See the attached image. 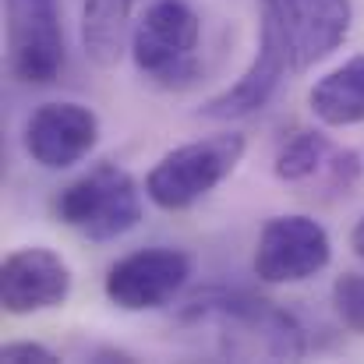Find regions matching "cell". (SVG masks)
Instances as JSON below:
<instances>
[{
	"instance_id": "cell-1",
	"label": "cell",
	"mask_w": 364,
	"mask_h": 364,
	"mask_svg": "<svg viewBox=\"0 0 364 364\" xmlns=\"http://www.w3.org/2000/svg\"><path fill=\"white\" fill-rule=\"evenodd\" d=\"M241 159L244 134H237V131L188 141V145L166 152L152 166V173L145 177V195L166 213L188 209L198 198H205L216 184H223L237 170Z\"/></svg>"
},
{
	"instance_id": "cell-2",
	"label": "cell",
	"mask_w": 364,
	"mask_h": 364,
	"mask_svg": "<svg viewBox=\"0 0 364 364\" xmlns=\"http://www.w3.org/2000/svg\"><path fill=\"white\" fill-rule=\"evenodd\" d=\"M57 216L89 241H117L141 220L138 184L121 166L100 163L60 191Z\"/></svg>"
},
{
	"instance_id": "cell-3",
	"label": "cell",
	"mask_w": 364,
	"mask_h": 364,
	"mask_svg": "<svg viewBox=\"0 0 364 364\" xmlns=\"http://www.w3.org/2000/svg\"><path fill=\"white\" fill-rule=\"evenodd\" d=\"M202 21L184 0H152L131 32V57L141 75L173 85L195 71V46Z\"/></svg>"
},
{
	"instance_id": "cell-4",
	"label": "cell",
	"mask_w": 364,
	"mask_h": 364,
	"mask_svg": "<svg viewBox=\"0 0 364 364\" xmlns=\"http://www.w3.org/2000/svg\"><path fill=\"white\" fill-rule=\"evenodd\" d=\"M7 57L25 85H50L64 68L57 0H7Z\"/></svg>"
},
{
	"instance_id": "cell-5",
	"label": "cell",
	"mask_w": 364,
	"mask_h": 364,
	"mask_svg": "<svg viewBox=\"0 0 364 364\" xmlns=\"http://www.w3.org/2000/svg\"><path fill=\"white\" fill-rule=\"evenodd\" d=\"M262 14L276 21L294 71L326 60L347 39L354 18L350 0H262Z\"/></svg>"
},
{
	"instance_id": "cell-6",
	"label": "cell",
	"mask_w": 364,
	"mask_h": 364,
	"mask_svg": "<svg viewBox=\"0 0 364 364\" xmlns=\"http://www.w3.org/2000/svg\"><path fill=\"white\" fill-rule=\"evenodd\" d=\"M333 258V244L311 216H276L265 223L255 247V272L265 283H304Z\"/></svg>"
},
{
	"instance_id": "cell-7",
	"label": "cell",
	"mask_w": 364,
	"mask_h": 364,
	"mask_svg": "<svg viewBox=\"0 0 364 364\" xmlns=\"http://www.w3.org/2000/svg\"><path fill=\"white\" fill-rule=\"evenodd\" d=\"M191 276V258L177 247H145L107 272V297L124 311H152L170 304Z\"/></svg>"
},
{
	"instance_id": "cell-8",
	"label": "cell",
	"mask_w": 364,
	"mask_h": 364,
	"mask_svg": "<svg viewBox=\"0 0 364 364\" xmlns=\"http://www.w3.org/2000/svg\"><path fill=\"white\" fill-rule=\"evenodd\" d=\"M71 294V269L50 247H18L0 269V301L11 315H32L64 304Z\"/></svg>"
},
{
	"instance_id": "cell-9",
	"label": "cell",
	"mask_w": 364,
	"mask_h": 364,
	"mask_svg": "<svg viewBox=\"0 0 364 364\" xmlns=\"http://www.w3.org/2000/svg\"><path fill=\"white\" fill-rule=\"evenodd\" d=\"M100 138V117L82 103H46L25 124V152L46 170L82 163Z\"/></svg>"
},
{
	"instance_id": "cell-10",
	"label": "cell",
	"mask_w": 364,
	"mask_h": 364,
	"mask_svg": "<svg viewBox=\"0 0 364 364\" xmlns=\"http://www.w3.org/2000/svg\"><path fill=\"white\" fill-rule=\"evenodd\" d=\"M287 71H294V68H290L287 43H283L276 21H272L269 14H262L258 53H255L251 68L244 71L227 92L213 96V100L202 107V117H213V121H234V117H247V114L262 110V107L272 100V92L279 89V82H283Z\"/></svg>"
},
{
	"instance_id": "cell-11",
	"label": "cell",
	"mask_w": 364,
	"mask_h": 364,
	"mask_svg": "<svg viewBox=\"0 0 364 364\" xmlns=\"http://www.w3.org/2000/svg\"><path fill=\"white\" fill-rule=\"evenodd\" d=\"M141 4L149 7L152 0H85L82 43H85V53L100 68L121 64L124 50L131 46L134 14L141 11Z\"/></svg>"
},
{
	"instance_id": "cell-12",
	"label": "cell",
	"mask_w": 364,
	"mask_h": 364,
	"mask_svg": "<svg viewBox=\"0 0 364 364\" xmlns=\"http://www.w3.org/2000/svg\"><path fill=\"white\" fill-rule=\"evenodd\" d=\"M311 114L329 127H347L364 121V53L350 57L343 68L329 71L308 92Z\"/></svg>"
},
{
	"instance_id": "cell-13",
	"label": "cell",
	"mask_w": 364,
	"mask_h": 364,
	"mask_svg": "<svg viewBox=\"0 0 364 364\" xmlns=\"http://www.w3.org/2000/svg\"><path fill=\"white\" fill-rule=\"evenodd\" d=\"M329 156V138L318 131H297L276 156V177L279 181H308L322 170Z\"/></svg>"
},
{
	"instance_id": "cell-14",
	"label": "cell",
	"mask_w": 364,
	"mask_h": 364,
	"mask_svg": "<svg viewBox=\"0 0 364 364\" xmlns=\"http://www.w3.org/2000/svg\"><path fill=\"white\" fill-rule=\"evenodd\" d=\"M333 304H336V315L343 318L347 329L364 333V276H358V272L340 276L333 287Z\"/></svg>"
},
{
	"instance_id": "cell-15",
	"label": "cell",
	"mask_w": 364,
	"mask_h": 364,
	"mask_svg": "<svg viewBox=\"0 0 364 364\" xmlns=\"http://www.w3.org/2000/svg\"><path fill=\"white\" fill-rule=\"evenodd\" d=\"M0 361L4 364H53L57 361V354L53 350H46L43 343H7L4 350H0Z\"/></svg>"
},
{
	"instance_id": "cell-16",
	"label": "cell",
	"mask_w": 364,
	"mask_h": 364,
	"mask_svg": "<svg viewBox=\"0 0 364 364\" xmlns=\"http://www.w3.org/2000/svg\"><path fill=\"white\" fill-rule=\"evenodd\" d=\"M350 247H354L358 258H364V220L354 227V234H350Z\"/></svg>"
}]
</instances>
